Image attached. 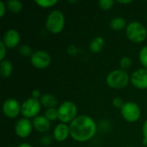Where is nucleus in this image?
Here are the masks:
<instances>
[{
  "mask_svg": "<svg viewBox=\"0 0 147 147\" xmlns=\"http://www.w3.org/2000/svg\"><path fill=\"white\" fill-rule=\"evenodd\" d=\"M70 135L78 142H86L91 140L96 133V124L89 115H79L70 126Z\"/></svg>",
  "mask_w": 147,
  "mask_h": 147,
  "instance_id": "nucleus-1",
  "label": "nucleus"
},
{
  "mask_svg": "<svg viewBox=\"0 0 147 147\" xmlns=\"http://www.w3.org/2000/svg\"><path fill=\"white\" fill-rule=\"evenodd\" d=\"M65 20L62 11L59 9L53 10L47 16L46 21V28L52 34L60 33L65 27Z\"/></svg>",
  "mask_w": 147,
  "mask_h": 147,
  "instance_id": "nucleus-2",
  "label": "nucleus"
},
{
  "mask_svg": "<svg viewBox=\"0 0 147 147\" xmlns=\"http://www.w3.org/2000/svg\"><path fill=\"white\" fill-rule=\"evenodd\" d=\"M129 75L126 71L115 70L111 71L106 78V83L109 87L115 90L125 88L129 82Z\"/></svg>",
  "mask_w": 147,
  "mask_h": 147,
  "instance_id": "nucleus-3",
  "label": "nucleus"
},
{
  "mask_svg": "<svg viewBox=\"0 0 147 147\" xmlns=\"http://www.w3.org/2000/svg\"><path fill=\"white\" fill-rule=\"evenodd\" d=\"M127 38L134 43H141L147 37V30L143 24L138 22L129 23L126 28Z\"/></svg>",
  "mask_w": 147,
  "mask_h": 147,
  "instance_id": "nucleus-4",
  "label": "nucleus"
},
{
  "mask_svg": "<svg viewBox=\"0 0 147 147\" xmlns=\"http://www.w3.org/2000/svg\"><path fill=\"white\" fill-rule=\"evenodd\" d=\"M59 112V120L62 123H71L78 116V108L73 102L65 101L60 104L58 109Z\"/></svg>",
  "mask_w": 147,
  "mask_h": 147,
  "instance_id": "nucleus-5",
  "label": "nucleus"
},
{
  "mask_svg": "<svg viewBox=\"0 0 147 147\" xmlns=\"http://www.w3.org/2000/svg\"><path fill=\"white\" fill-rule=\"evenodd\" d=\"M40 107L41 104L40 100L31 97L22 102L21 108V113L27 119L35 118L36 116H38L37 115L40 113Z\"/></svg>",
  "mask_w": 147,
  "mask_h": 147,
  "instance_id": "nucleus-6",
  "label": "nucleus"
},
{
  "mask_svg": "<svg viewBox=\"0 0 147 147\" xmlns=\"http://www.w3.org/2000/svg\"><path fill=\"white\" fill-rule=\"evenodd\" d=\"M121 115L124 120L128 122H135L137 121L141 115V111L138 104L134 102H125L123 107L121 109Z\"/></svg>",
  "mask_w": 147,
  "mask_h": 147,
  "instance_id": "nucleus-7",
  "label": "nucleus"
},
{
  "mask_svg": "<svg viewBox=\"0 0 147 147\" xmlns=\"http://www.w3.org/2000/svg\"><path fill=\"white\" fill-rule=\"evenodd\" d=\"M21 108L22 105H20L17 100L14 98H9L3 103V113L7 118L14 119L21 113Z\"/></svg>",
  "mask_w": 147,
  "mask_h": 147,
  "instance_id": "nucleus-8",
  "label": "nucleus"
},
{
  "mask_svg": "<svg viewBox=\"0 0 147 147\" xmlns=\"http://www.w3.org/2000/svg\"><path fill=\"white\" fill-rule=\"evenodd\" d=\"M30 61L33 66L37 69H45L49 66L51 63L50 55L45 51H36L33 53L30 57Z\"/></svg>",
  "mask_w": 147,
  "mask_h": 147,
  "instance_id": "nucleus-9",
  "label": "nucleus"
},
{
  "mask_svg": "<svg viewBox=\"0 0 147 147\" xmlns=\"http://www.w3.org/2000/svg\"><path fill=\"white\" fill-rule=\"evenodd\" d=\"M33 129V124L32 122L27 119V118H22L20 119L15 126V132L16 134L22 139L28 138Z\"/></svg>",
  "mask_w": 147,
  "mask_h": 147,
  "instance_id": "nucleus-10",
  "label": "nucleus"
},
{
  "mask_svg": "<svg viewBox=\"0 0 147 147\" xmlns=\"http://www.w3.org/2000/svg\"><path fill=\"white\" fill-rule=\"evenodd\" d=\"M131 83L138 89H147V69L144 68L135 71L131 76Z\"/></svg>",
  "mask_w": 147,
  "mask_h": 147,
  "instance_id": "nucleus-11",
  "label": "nucleus"
},
{
  "mask_svg": "<svg viewBox=\"0 0 147 147\" xmlns=\"http://www.w3.org/2000/svg\"><path fill=\"white\" fill-rule=\"evenodd\" d=\"M21 40V36L20 34L15 30V29H9L7 32H5V34H3V44L6 46L7 48H14L16 47Z\"/></svg>",
  "mask_w": 147,
  "mask_h": 147,
  "instance_id": "nucleus-12",
  "label": "nucleus"
},
{
  "mask_svg": "<svg viewBox=\"0 0 147 147\" xmlns=\"http://www.w3.org/2000/svg\"><path fill=\"white\" fill-rule=\"evenodd\" d=\"M69 135H70V127L65 123L58 124L53 130V138L58 142L65 141Z\"/></svg>",
  "mask_w": 147,
  "mask_h": 147,
  "instance_id": "nucleus-13",
  "label": "nucleus"
},
{
  "mask_svg": "<svg viewBox=\"0 0 147 147\" xmlns=\"http://www.w3.org/2000/svg\"><path fill=\"white\" fill-rule=\"evenodd\" d=\"M33 127L39 133H46L50 129V121L45 115H38L33 120Z\"/></svg>",
  "mask_w": 147,
  "mask_h": 147,
  "instance_id": "nucleus-14",
  "label": "nucleus"
},
{
  "mask_svg": "<svg viewBox=\"0 0 147 147\" xmlns=\"http://www.w3.org/2000/svg\"><path fill=\"white\" fill-rule=\"evenodd\" d=\"M40 104L43 107H45L47 109H54L58 105V100L56 99V97L53 95L48 94V93L41 95L40 98Z\"/></svg>",
  "mask_w": 147,
  "mask_h": 147,
  "instance_id": "nucleus-15",
  "label": "nucleus"
},
{
  "mask_svg": "<svg viewBox=\"0 0 147 147\" xmlns=\"http://www.w3.org/2000/svg\"><path fill=\"white\" fill-rule=\"evenodd\" d=\"M12 71H13V65L9 60L4 59V60L1 61L0 72H1V76L3 78H7L10 77V75L12 74Z\"/></svg>",
  "mask_w": 147,
  "mask_h": 147,
  "instance_id": "nucleus-16",
  "label": "nucleus"
},
{
  "mask_svg": "<svg viewBox=\"0 0 147 147\" xmlns=\"http://www.w3.org/2000/svg\"><path fill=\"white\" fill-rule=\"evenodd\" d=\"M104 46V40L101 36L94 38L90 44V50L92 53H99Z\"/></svg>",
  "mask_w": 147,
  "mask_h": 147,
  "instance_id": "nucleus-17",
  "label": "nucleus"
},
{
  "mask_svg": "<svg viewBox=\"0 0 147 147\" xmlns=\"http://www.w3.org/2000/svg\"><path fill=\"white\" fill-rule=\"evenodd\" d=\"M109 25L112 29L119 31L123 29L124 28H127V22L122 17H115L110 21Z\"/></svg>",
  "mask_w": 147,
  "mask_h": 147,
  "instance_id": "nucleus-18",
  "label": "nucleus"
},
{
  "mask_svg": "<svg viewBox=\"0 0 147 147\" xmlns=\"http://www.w3.org/2000/svg\"><path fill=\"white\" fill-rule=\"evenodd\" d=\"M7 9L12 13H18L22 9V3L18 0H10L6 3Z\"/></svg>",
  "mask_w": 147,
  "mask_h": 147,
  "instance_id": "nucleus-19",
  "label": "nucleus"
},
{
  "mask_svg": "<svg viewBox=\"0 0 147 147\" xmlns=\"http://www.w3.org/2000/svg\"><path fill=\"white\" fill-rule=\"evenodd\" d=\"M45 116L50 121H56L57 119H59V112H58V109H56L55 108L54 109H47L46 112H45Z\"/></svg>",
  "mask_w": 147,
  "mask_h": 147,
  "instance_id": "nucleus-20",
  "label": "nucleus"
},
{
  "mask_svg": "<svg viewBox=\"0 0 147 147\" xmlns=\"http://www.w3.org/2000/svg\"><path fill=\"white\" fill-rule=\"evenodd\" d=\"M57 0H37L35 1V3L38 4L40 7L42 8H51L57 4Z\"/></svg>",
  "mask_w": 147,
  "mask_h": 147,
  "instance_id": "nucleus-21",
  "label": "nucleus"
},
{
  "mask_svg": "<svg viewBox=\"0 0 147 147\" xmlns=\"http://www.w3.org/2000/svg\"><path fill=\"white\" fill-rule=\"evenodd\" d=\"M140 61L145 69H147V46H145L140 52Z\"/></svg>",
  "mask_w": 147,
  "mask_h": 147,
  "instance_id": "nucleus-22",
  "label": "nucleus"
},
{
  "mask_svg": "<svg viewBox=\"0 0 147 147\" xmlns=\"http://www.w3.org/2000/svg\"><path fill=\"white\" fill-rule=\"evenodd\" d=\"M19 53L23 57H31L32 54H33V52H32V49L28 45H22L19 48Z\"/></svg>",
  "mask_w": 147,
  "mask_h": 147,
  "instance_id": "nucleus-23",
  "label": "nucleus"
},
{
  "mask_svg": "<svg viewBox=\"0 0 147 147\" xmlns=\"http://www.w3.org/2000/svg\"><path fill=\"white\" fill-rule=\"evenodd\" d=\"M115 4V2L113 0H100L99 1V6L103 10H109Z\"/></svg>",
  "mask_w": 147,
  "mask_h": 147,
  "instance_id": "nucleus-24",
  "label": "nucleus"
},
{
  "mask_svg": "<svg viewBox=\"0 0 147 147\" xmlns=\"http://www.w3.org/2000/svg\"><path fill=\"white\" fill-rule=\"evenodd\" d=\"M131 65H132V59L129 57H124L120 61V66L123 71L127 70L128 68H130Z\"/></svg>",
  "mask_w": 147,
  "mask_h": 147,
  "instance_id": "nucleus-25",
  "label": "nucleus"
},
{
  "mask_svg": "<svg viewBox=\"0 0 147 147\" xmlns=\"http://www.w3.org/2000/svg\"><path fill=\"white\" fill-rule=\"evenodd\" d=\"M6 46L3 44V41H0V60H4V57L6 55Z\"/></svg>",
  "mask_w": 147,
  "mask_h": 147,
  "instance_id": "nucleus-26",
  "label": "nucleus"
},
{
  "mask_svg": "<svg viewBox=\"0 0 147 147\" xmlns=\"http://www.w3.org/2000/svg\"><path fill=\"white\" fill-rule=\"evenodd\" d=\"M113 105L115 107V108H118V109H121L124 105V102L122 101L121 98L120 97H115L114 100H113Z\"/></svg>",
  "mask_w": 147,
  "mask_h": 147,
  "instance_id": "nucleus-27",
  "label": "nucleus"
},
{
  "mask_svg": "<svg viewBox=\"0 0 147 147\" xmlns=\"http://www.w3.org/2000/svg\"><path fill=\"white\" fill-rule=\"evenodd\" d=\"M7 6L5 5V3L3 1H0V17H3V16L5 15V11H6Z\"/></svg>",
  "mask_w": 147,
  "mask_h": 147,
  "instance_id": "nucleus-28",
  "label": "nucleus"
},
{
  "mask_svg": "<svg viewBox=\"0 0 147 147\" xmlns=\"http://www.w3.org/2000/svg\"><path fill=\"white\" fill-rule=\"evenodd\" d=\"M40 142L44 145V146H48L49 144H51V142H52V139H51V137H49V136H44V137H42L41 138V140H40Z\"/></svg>",
  "mask_w": 147,
  "mask_h": 147,
  "instance_id": "nucleus-29",
  "label": "nucleus"
},
{
  "mask_svg": "<svg viewBox=\"0 0 147 147\" xmlns=\"http://www.w3.org/2000/svg\"><path fill=\"white\" fill-rule=\"evenodd\" d=\"M31 96H32V98H34V99H39L41 96L39 90H34L31 93Z\"/></svg>",
  "mask_w": 147,
  "mask_h": 147,
  "instance_id": "nucleus-30",
  "label": "nucleus"
},
{
  "mask_svg": "<svg viewBox=\"0 0 147 147\" xmlns=\"http://www.w3.org/2000/svg\"><path fill=\"white\" fill-rule=\"evenodd\" d=\"M142 131H143L144 138H145V139H147V121H146V122H145V123H144V125H143Z\"/></svg>",
  "mask_w": 147,
  "mask_h": 147,
  "instance_id": "nucleus-31",
  "label": "nucleus"
},
{
  "mask_svg": "<svg viewBox=\"0 0 147 147\" xmlns=\"http://www.w3.org/2000/svg\"><path fill=\"white\" fill-rule=\"evenodd\" d=\"M133 1L132 0H127V1H121V0H120V1H118V3H122V4H127V3H131Z\"/></svg>",
  "mask_w": 147,
  "mask_h": 147,
  "instance_id": "nucleus-32",
  "label": "nucleus"
},
{
  "mask_svg": "<svg viewBox=\"0 0 147 147\" xmlns=\"http://www.w3.org/2000/svg\"><path fill=\"white\" fill-rule=\"evenodd\" d=\"M17 147H33L31 145H29V144H27V143H23V144H21V145H19Z\"/></svg>",
  "mask_w": 147,
  "mask_h": 147,
  "instance_id": "nucleus-33",
  "label": "nucleus"
},
{
  "mask_svg": "<svg viewBox=\"0 0 147 147\" xmlns=\"http://www.w3.org/2000/svg\"><path fill=\"white\" fill-rule=\"evenodd\" d=\"M143 144H144L145 146H147V139H145V138H144V140H143Z\"/></svg>",
  "mask_w": 147,
  "mask_h": 147,
  "instance_id": "nucleus-34",
  "label": "nucleus"
},
{
  "mask_svg": "<svg viewBox=\"0 0 147 147\" xmlns=\"http://www.w3.org/2000/svg\"><path fill=\"white\" fill-rule=\"evenodd\" d=\"M44 147H48V146H44Z\"/></svg>",
  "mask_w": 147,
  "mask_h": 147,
  "instance_id": "nucleus-35",
  "label": "nucleus"
}]
</instances>
